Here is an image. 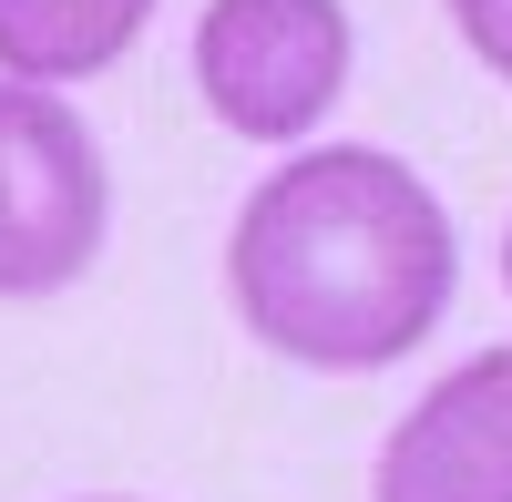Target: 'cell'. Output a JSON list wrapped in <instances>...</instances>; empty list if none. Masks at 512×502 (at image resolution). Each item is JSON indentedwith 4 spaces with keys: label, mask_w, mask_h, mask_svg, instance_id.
<instances>
[{
    "label": "cell",
    "mask_w": 512,
    "mask_h": 502,
    "mask_svg": "<svg viewBox=\"0 0 512 502\" xmlns=\"http://www.w3.org/2000/svg\"><path fill=\"white\" fill-rule=\"evenodd\" d=\"M461 236L451 205L379 144H308L226 226V308L256 349L328 380L410 359L451 318Z\"/></svg>",
    "instance_id": "obj_1"
},
{
    "label": "cell",
    "mask_w": 512,
    "mask_h": 502,
    "mask_svg": "<svg viewBox=\"0 0 512 502\" xmlns=\"http://www.w3.org/2000/svg\"><path fill=\"white\" fill-rule=\"evenodd\" d=\"M113 175L103 144L52 82L0 72V298H62L103 257Z\"/></svg>",
    "instance_id": "obj_2"
},
{
    "label": "cell",
    "mask_w": 512,
    "mask_h": 502,
    "mask_svg": "<svg viewBox=\"0 0 512 502\" xmlns=\"http://www.w3.org/2000/svg\"><path fill=\"white\" fill-rule=\"evenodd\" d=\"M349 0H205L195 93L246 144H308L349 93Z\"/></svg>",
    "instance_id": "obj_3"
},
{
    "label": "cell",
    "mask_w": 512,
    "mask_h": 502,
    "mask_svg": "<svg viewBox=\"0 0 512 502\" xmlns=\"http://www.w3.org/2000/svg\"><path fill=\"white\" fill-rule=\"evenodd\" d=\"M369 502H512V349L431 380L369 462Z\"/></svg>",
    "instance_id": "obj_4"
},
{
    "label": "cell",
    "mask_w": 512,
    "mask_h": 502,
    "mask_svg": "<svg viewBox=\"0 0 512 502\" xmlns=\"http://www.w3.org/2000/svg\"><path fill=\"white\" fill-rule=\"evenodd\" d=\"M154 0H0V72L11 82H93L144 41Z\"/></svg>",
    "instance_id": "obj_5"
},
{
    "label": "cell",
    "mask_w": 512,
    "mask_h": 502,
    "mask_svg": "<svg viewBox=\"0 0 512 502\" xmlns=\"http://www.w3.org/2000/svg\"><path fill=\"white\" fill-rule=\"evenodd\" d=\"M451 31H461V52H472L492 82H512V0H441Z\"/></svg>",
    "instance_id": "obj_6"
},
{
    "label": "cell",
    "mask_w": 512,
    "mask_h": 502,
    "mask_svg": "<svg viewBox=\"0 0 512 502\" xmlns=\"http://www.w3.org/2000/svg\"><path fill=\"white\" fill-rule=\"evenodd\" d=\"M502 287H512V226H502Z\"/></svg>",
    "instance_id": "obj_7"
},
{
    "label": "cell",
    "mask_w": 512,
    "mask_h": 502,
    "mask_svg": "<svg viewBox=\"0 0 512 502\" xmlns=\"http://www.w3.org/2000/svg\"><path fill=\"white\" fill-rule=\"evenodd\" d=\"M82 502H123V492H82Z\"/></svg>",
    "instance_id": "obj_8"
}]
</instances>
